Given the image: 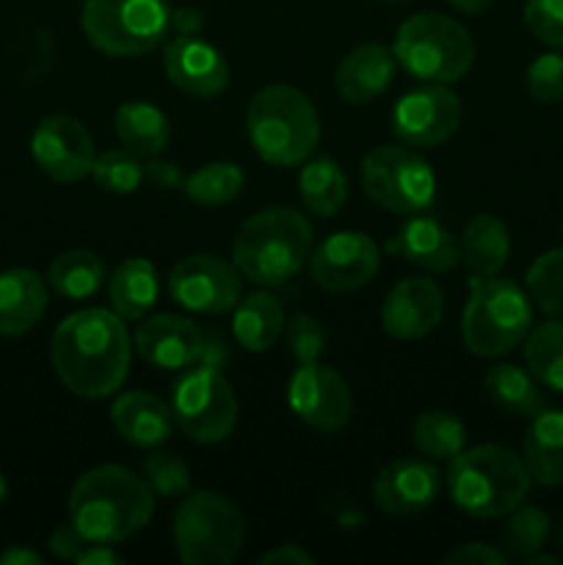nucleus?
Instances as JSON below:
<instances>
[{
  "instance_id": "nucleus-1",
  "label": "nucleus",
  "mask_w": 563,
  "mask_h": 565,
  "mask_svg": "<svg viewBox=\"0 0 563 565\" xmlns=\"http://www.w3.org/2000/svg\"><path fill=\"white\" fill-rule=\"evenodd\" d=\"M132 340L110 309H81L59 323L50 345L55 375L77 397L99 401L121 390L130 373Z\"/></svg>"
},
{
  "instance_id": "nucleus-2",
  "label": "nucleus",
  "mask_w": 563,
  "mask_h": 565,
  "mask_svg": "<svg viewBox=\"0 0 563 565\" xmlns=\"http://www.w3.org/2000/svg\"><path fill=\"white\" fill-rule=\"evenodd\" d=\"M152 489L130 469L105 463L77 478L70 491V522L88 544H119L149 524Z\"/></svg>"
},
{
  "instance_id": "nucleus-3",
  "label": "nucleus",
  "mask_w": 563,
  "mask_h": 565,
  "mask_svg": "<svg viewBox=\"0 0 563 565\" xmlns=\"http://www.w3.org/2000/svg\"><path fill=\"white\" fill-rule=\"evenodd\" d=\"M528 467L522 456L500 445H480L450 458L447 489L453 505L475 519H500L517 511L530 494Z\"/></svg>"
},
{
  "instance_id": "nucleus-4",
  "label": "nucleus",
  "mask_w": 563,
  "mask_h": 565,
  "mask_svg": "<svg viewBox=\"0 0 563 565\" xmlns=\"http://www.w3.org/2000/svg\"><path fill=\"white\" fill-rule=\"evenodd\" d=\"M312 254V226L293 207H268L237 230L232 263L248 281L276 287L293 279Z\"/></svg>"
},
{
  "instance_id": "nucleus-5",
  "label": "nucleus",
  "mask_w": 563,
  "mask_h": 565,
  "mask_svg": "<svg viewBox=\"0 0 563 565\" xmlns=\"http://www.w3.org/2000/svg\"><path fill=\"white\" fill-rule=\"evenodd\" d=\"M246 130L254 152L282 169L301 166L320 141L312 99L287 83H274L254 94L246 108Z\"/></svg>"
},
{
  "instance_id": "nucleus-6",
  "label": "nucleus",
  "mask_w": 563,
  "mask_h": 565,
  "mask_svg": "<svg viewBox=\"0 0 563 565\" xmlns=\"http://www.w3.org/2000/svg\"><path fill=\"white\" fill-rule=\"evenodd\" d=\"M395 61L423 83H456L475 61V44L467 28L447 14L423 11L397 28Z\"/></svg>"
},
{
  "instance_id": "nucleus-7",
  "label": "nucleus",
  "mask_w": 563,
  "mask_h": 565,
  "mask_svg": "<svg viewBox=\"0 0 563 565\" xmlns=\"http://www.w3.org/2000/svg\"><path fill=\"white\" fill-rule=\"evenodd\" d=\"M533 329V301L511 279L478 281L461 318V337L469 353L497 359L511 353Z\"/></svg>"
},
{
  "instance_id": "nucleus-8",
  "label": "nucleus",
  "mask_w": 563,
  "mask_h": 565,
  "mask_svg": "<svg viewBox=\"0 0 563 565\" xmlns=\"http://www.w3.org/2000/svg\"><path fill=\"white\" fill-rule=\"evenodd\" d=\"M171 535L185 565H230L246 541V519L224 494L202 489L177 505Z\"/></svg>"
},
{
  "instance_id": "nucleus-9",
  "label": "nucleus",
  "mask_w": 563,
  "mask_h": 565,
  "mask_svg": "<svg viewBox=\"0 0 563 565\" xmlns=\"http://www.w3.org/2000/svg\"><path fill=\"white\" fill-rule=\"evenodd\" d=\"M171 17L169 0H86L81 28L99 53L138 58L163 42Z\"/></svg>"
},
{
  "instance_id": "nucleus-10",
  "label": "nucleus",
  "mask_w": 563,
  "mask_h": 565,
  "mask_svg": "<svg viewBox=\"0 0 563 565\" xmlns=\"http://www.w3.org/2000/svg\"><path fill=\"white\" fill-rule=\"evenodd\" d=\"M171 414L182 434L196 445H219L237 425V397L221 370L196 367L171 386Z\"/></svg>"
},
{
  "instance_id": "nucleus-11",
  "label": "nucleus",
  "mask_w": 563,
  "mask_h": 565,
  "mask_svg": "<svg viewBox=\"0 0 563 565\" xmlns=\"http://www.w3.org/2000/svg\"><path fill=\"white\" fill-rule=\"evenodd\" d=\"M362 188L379 207L419 215L434 204L436 177L414 149L375 147L362 160Z\"/></svg>"
},
{
  "instance_id": "nucleus-12",
  "label": "nucleus",
  "mask_w": 563,
  "mask_h": 565,
  "mask_svg": "<svg viewBox=\"0 0 563 565\" xmlns=\"http://www.w3.org/2000/svg\"><path fill=\"white\" fill-rule=\"evenodd\" d=\"M461 125V99L445 83H425L403 94L392 108V132L401 143L431 149L445 143Z\"/></svg>"
},
{
  "instance_id": "nucleus-13",
  "label": "nucleus",
  "mask_w": 563,
  "mask_h": 565,
  "mask_svg": "<svg viewBox=\"0 0 563 565\" xmlns=\"http://www.w3.org/2000/svg\"><path fill=\"white\" fill-rule=\"evenodd\" d=\"M169 292L188 312H232L241 301V270L235 263H224L210 254H193L171 268Z\"/></svg>"
},
{
  "instance_id": "nucleus-14",
  "label": "nucleus",
  "mask_w": 563,
  "mask_h": 565,
  "mask_svg": "<svg viewBox=\"0 0 563 565\" xmlns=\"http://www.w3.org/2000/svg\"><path fill=\"white\" fill-rule=\"evenodd\" d=\"M287 406L304 425L337 434L351 423L353 397L346 379L326 364H298L287 384Z\"/></svg>"
},
{
  "instance_id": "nucleus-15",
  "label": "nucleus",
  "mask_w": 563,
  "mask_h": 565,
  "mask_svg": "<svg viewBox=\"0 0 563 565\" xmlns=\"http://www.w3.org/2000/svg\"><path fill=\"white\" fill-rule=\"evenodd\" d=\"M309 276L329 292H351L379 274V246L364 232H334L309 254Z\"/></svg>"
},
{
  "instance_id": "nucleus-16",
  "label": "nucleus",
  "mask_w": 563,
  "mask_h": 565,
  "mask_svg": "<svg viewBox=\"0 0 563 565\" xmlns=\"http://www.w3.org/2000/svg\"><path fill=\"white\" fill-rule=\"evenodd\" d=\"M31 154L39 169L55 182L83 180L94 169V141L86 125L72 116H47L31 136Z\"/></svg>"
},
{
  "instance_id": "nucleus-17",
  "label": "nucleus",
  "mask_w": 563,
  "mask_h": 565,
  "mask_svg": "<svg viewBox=\"0 0 563 565\" xmlns=\"http://www.w3.org/2000/svg\"><path fill=\"white\" fill-rule=\"evenodd\" d=\"M445 318V292L434 279H401L381 303V326L392 340H423Z\"/></svg>"
},
{
  "instance_id": "nucleus-18",
  "label": "nucleus",
  "mask_w": 563,
  "mask_h": 565,
  "mask_svg": "<svg viewBox=\"0 0 563 565\" xmlns=\"http://www.w3.org/2000/svg\"><path fill=\"white\" fill-rule=\"evenodd\" d=\"M163 70L171 86L191 97H215L230 86V64L221 50L191 33L166 44Z\"/></svg>"
},
{
  "instance_id": "nucleus-19",
  "label": "nucleus",
  "mask_w": 563,
  "mask_h": 565,
  "mask_svg": "<svg viewBox=\"0 0 563 565\" xmlns=\"http://www.w3.org/2000/svg\"><path fill=\"white\" fill-rule=\"evenodd\" d=\"M439 494V472L428 458H397L373 480V500L390 516H414Z\"/></svg>"
},
{
  "instance_id": "nucleus-20",
  "label": "nucleus",
  "mask_w": 563,
  "mask_h": 565,
  "mask_svg": "<svg viewBox=\"0 0 563 565\" xmlns=\"http://www.w3.org/2000/svg\"><path fill=\"white\" fill-rule=\"evenodd\" d=\"M204 331L182 315H152L138 323L132 348L158 370H185L196 364Z\"/></svg>"
},
{
  "instance_id": "nucleus-21",
  "label": "nucleus",
  "mask_w": 563,
  "mask_h": 565,
  "mask_svg": "<svg viewBox=\"0 0 563 565\" xmlns=\"http://www.w3.org/2000/svg\"><path fill=\"white\" fill-rule=\"evenodd\" d=\"M395 75V53L384 44H359L340 61L334 75L337 94L351 105H364L386 92Z\"/></svg>"
},
{
  "instance_id": "nucleus-22",
  "label": "nucleus",
  "mask_w": 563,
  "mask_h": 565,
  "mask_svg": "<svg viewBox=\"0 0 563 565\" xmlns=\"http://www.w3.org/2000/svg\"><path fill=\"white\" fill-rule=\"evenodd\" d=\"M110 423L116 434L136 447H158L174 430V414L169 403L149 392H125L110 406Z\"/></svg>"
},
{
  "instance_id": "nucleus-23",
  "label": "nucleus",
  "mask_w": 563,
  "mask_h": 565,
  "mask_svg": "<svg viewBox=\"0 0 563 565\" xmlns=\"http://www.w3.org/2000/svg\"><path fill=\"white\" fill-rule=\"evenodd\" d=\"M47 312V281L31 268L0 274V334H28Z\"/></svg>"
},
{
  "instance_id": "nucleus-24",
  "label": "nucleus",
  "mask_w": 563,
  "mask_h": 565,
  "mask_svg": "<svg viewBox=\"0 0 563 565\" xmlns=\"http://www.w3.org/2000/svg\"><path fill=\"white\" fill-rule=\"evenodd\" d=\"M386 248L431 274H447L461 259L456 237L428 215H412V221L403 226L401 235L386 243Z\"/></svg>"
},
{
  "instance_id": "nucleus-25",
  "label": "nucleus",
  "mask_w": 563,
  "mask_h": 565,
  "mask_svg": "<svg viewBox=\"0 0 563 565\" xmlns=\"http://www.w3.org/2000/svg\"><path fill=\"white\" fill-rule=\"evenodd\" d=\"M522 461L533 483L555 489L563 486V412L544 408L530 417L522 441Z\"/></svg>"
},
{
  "instance_id": "nucleus-26",
  "label": "nucleus",
  "mask_w": 563,
  "mask_h": 565,
  "mask_svg": "<svg viewBox=\"0 0 563 565\" xmlns=\"http://www.w3.org/2000/svg\"><path fill=\"white\" fill-rule=\"evenodd\" d=\"M158 270L149 259L127 257L108 276V298L121 320H144L158 301Z\"/></svg>"
},
{
  "instance_id": "nucleus-27",
  "label": "nucleus",
  "mask_w": 563,
  "mask_h": 565,
  "mask_svg": "<svg viewBox=\"0 0 563 565\" xmlns=\"http://www.w3.org/2000/svg\"><path fill=\"white\" fill-rule=\"evenodd\" d=\"M285 331V307L270 292H252L232 315V334L248 353H265Z\"/></svg>"
},
{
  "instance_id": "nucleus-28",
  "label": "nucleus",
  "mask_w": 563,
  "mask_h": 565,
  "mask_svg": "<svg viewBox=\"0 0 563 565\" xmlns=\"http://www.w3.org/2000/svg\"><path fill=\"white\" fill-rule=\"evenodd\" d=\"M511 254V235L497 215L478 213L461 232V259L480 279L497 276Z\"/></svg>"
},
{
  "instance_id": "nucleus-29",
  "label": "nucleus",
  "mask_w": 563,
  "mask_h": 565,
  "mask_svg": "<svg viewBox=\"0 0 563 565\" xmlns=\"http://www.w3.org/2000/svg\"><path fill=\"white\" fill-rule=\"evenodd\" d=\"M116 136H119L121 147L130 149L138 158H158L169 147V119L155 105L132 99L116 110Z\"/></svg>"
},
{
  "instance_id": "nucleus-30",
  "label": "nucleus",
  "mask_w": 563,
  "mask_h": 565,
  "mask_svg": "<svg viewBox=\"0 0 563 565\" xmlns=\"http://www.w3.org/2000/svg\"><path fill=\"white\" fill-rule=\"evenodd\" d=\"M484 384L491 401L513 417H535L544 408H550L533 373L517 367V364H495L486 373Z\"/></svg>"
},
{
  "instance_id": "nucleus-31",
  "label": "nucleus",
  "mask_w": 563,
  "mask_h": 565,
  "mask_svg": "<svg viewBox=\"0 0 563 565\" xmlns=\"http://www.w3.org/2000/svg\"><path fill=\"white\" fill-rule=\"evenodd\" d=\"M47 285L66 301L92 298L105 285V263L92 248H70L59 254L47 270Z\"/></svg>"
},
{
  "instance_id": "nucleus-32",
  "label": "nucleus",
  "mask_w": 563,
  "mask_h": 565,
  "mask_svg": "<svg viewBox=\"0 0 563 565\" xmlns=\"http://www.w3.org/2000/svg\"><path fill=\"white\" fill-rule=\"evenodd\" d=\"M298 196L304 207L318 218H331L348 199V177L331 158L309 160L298 174Z\"/></svg>"
},
{
  "instance_id": "nucleus-33",
  "label": "nucleus",
  "mask_w": 563,
  "mask_h": 565,
  "mask_svg": "<svg viewBox=\"0 0 563 565\" xmlns=\"http://www.w3.org/2000/svg\"><path fill=\"white\" fill-rule=\"evenodd\" d=\"M524 362L546 390L563 392V320L550 318L524 337Z\"/></svg>"
},
{
  "instance_id": "nucleus-34",
  "label": "nucleus",
  "mask_w": 563,
  "mask_h": 565,
  "mask_svg": "<svg viewBox=\"0 0 563 565\" xmlns=\"http://www.w3.org/2000/svg\"><path fill=\"white\" fill-rule=\"evenodd\" d=\"M412 439L414 447L431 461H450L464 450L467 430H464L461 419L453 417L450 412L431 408V412H423L414 419Z\"/></svg>"
},
{
  "instance_id": "nucleus-35",
  "label": "nucleus",
  "mask_w": 563,
  "mask_h": 565,
  "mask_svg": "<svg viewBox=\"0 0 563 565\" xmlns=\"http://www.w3.org/2000/svg\"><path fill=\"white\" fill-rule=\"evenodd\" d=\"M246 185V177H243L241 166L226 163H208L202 169L193 171L191 177L182 180V191L191 202L204 204V207H221V204H230L232 199H237Z\"/></svg>"
},
{
  "instance_id": "nucleus-36",
  "label": "nucleus",
  "mask_w": 563,
  "mask_h": 565,
  "mask_svg": "<svg viewBox=\"0 0 563 565\" xmlns=\"http://www.w3.org/2000/svg\"><path fill=\"white\" fill-rule=\"evenodd\" d=\"M550 539V516L535 505H519L517 511L508 513V522L500 533V550L508 557H522L533 555Z\"/></svg>"
},
{
  "instance_id": "nucleus-37",
  "label": "nucleus",
  "mask_w": 563,
  "mask_h": 565,
  "mask_svg": "<svg viewBox=\"0 0 563 565\" xmlns=\"http://www.w3.org/2000/svg\"><path fill=\"white\" fill-rule=\"evenodd\" d=\"M528 296L546 318L563 320V248L541 254L528 270Z\"/></svg>"
},
{
  "instance_id": "nucleus-38",
  "label": "nucleus",
  "mask_w": 563,
  "mask_h": 565,
  "mask_svg": "<svg viewBox=\"0 0 563 565\" xmlns=\"http://www.w3.org/2000/svg\"><path fill=\"white\" fill-rule=\"evenodd\" d=\"M92 177L99 191L127 196V193H136L144 182V166L138 163V154H132L130 149H108L94 160Z\"/></svg>"
},
{
  "instance_id": "nucleus-39",
  "label": "nucleus",
  "mask_w": 563,
  "mask_h": 565,
  "mask_svg": "<svg viewBox=\"0 0 563 565\" xmlns=\"http://www.w3.org/2000/svg\"><path fill=\"white\" fill-rule=\"evenodd\" d=\"M141 478L152 489V494L166 497V500L185 497L191 491V469L174 452H152L144 458Z\"/></svg>"
},
{
  "instance_id": "nucleus-40",
  "label": "nucleus",
  "mask_w": 563,
  "mask_h": 565,
  "mask_svg": "<svg viewBox=\"0 0 563 565\" xmlns=\"http://www.w3.org/2000/svg\"><path fill=\"white\" fill-rule=\"evenodd\" d=\"M524 86L535 103H563V50L539 55L524 72Z\"/></svg>"
},
{
  "instance_id": "nucleus-41",
  "label": "nucleus",
  "mask_w": 563,
  "mask_h": 565,
  "mask_svg": "<svg viewBox=\"0 0 563 565\" xmlns=\"http://www.w3.org/2000/svg\"><path fill=\"white\" fill-rule=\"evenodd\" d=\"M287 345H290L298 364L320 362L326 351V329L315 315H296L287 323Z\"/></svg>"
},
{
  "instance_id": "nucleus-42",
  "label": "nucleus",
  "mask_w": 563,
  "mask_h": 565,
  "mask_svg": "<svg viewBox=\"0 0 563 565\" xmlns=\"http://www.w3.org/2000/svg\"><path fill=\"white\" fill-rule=\"evenodd\" d=\"M524 25L539 42L563 50V0H528Z\"/></svg>"
},
{
  "instance_id": "nucleus-43",
  "label": "nucleus",
  "mask_w": 563,
  "mask_h": 565,
  "mask_svg": "<svg viewBox=\"0 0 563 565\" xmlns=\"http://www.w3.org/2000/svg\"><path fill=\"white\" fill-rule=\"evenodd\" d=\"M508 555L502 550H497V546H489V544H467L461 546V550L450 552V555L445 557V565H506Z\"/></svg>"
},
{
  "instance_id": "nucleus-44",
  "label": "nucleus",
  "mask_w": 563,
  "mask_h": 565,
  "mask_svg": "<svg viewBox=\"0 0 563 565\" xmlns=\"http://www.w3.org/2000/svg\"><path fill=\"white\" fill-rule=\"evenodd\" d=\"M86 544L88 541L77 533V527L72 522L61 524V527H55L53 535H50V552H53L59 561H75L77 552Z\"/></svg>"
},
{
  "instance_id": "nucleus-45",
  "label": "nucleus",
  "mask_w": 563,
  "mask_h": 565,
  "mask_svg": "<svg viewBox=\"0 0 563 565\" xmlns=\"http://www.w3.org/2000/svg\"><path fill=\"white\" fill-rule=\"evenodd\" d=\"M144 177L158 188L182 185V180H185L174 163H163V160H155V158H149V166H144Z\"/></svg>"
},
{
  "instance_id": "nucleus-46",
  "label": "nucleus",
  "mask_w": 563,
  "mask_h": 565,
  "mask_svg": "<svg viewBox=\"0 0 563 565\" xmlns=\"http://www.w3.org/2000/svg\"><path fill=\"white\" fill-rule=\"evenodd\" d=\"M259 563L263 565H312L315 557L309 555V552H304L301 546L285 544V546H276V550H270L268 555L259 557Z\"/></svg>"
},
{
  "instance_id": "nucleus-47",
  "label": "nucleus",
  "mask_w": 563,
  "mask_h": 565,
  "mask_svg": "<svg viewBox=\"0 0 563 565\" xmlns=\"http://www.w3.org/2000/svg\"><path fill=\"white\" fill-rule=\"evenodd\" d=\"M77 565H121L125 557L116 555L110 544H86L75 557Z\"/></svg>"
},
{
  "instance_id": "nucleus-48",
  "label": "nucleus",
  "mask_w": 563,
  "mask_h": 565,
  "mask_svg": "<svg viewBox=\"0 0 563 565\" xmlns=\"http://www.w3.org/2000/svg\"><path fill=\"white\" fill-rule=\"evenodd\" d=\"M226 362V345L221 337H204L202 340V348H199V356H196V364L199 367H213V370H221Z\"/></svg>"
},
{
  "instance_id": "nucleus-49",
  "label": "nucleus",
  "mask_w": 563,
  "mask_h": 565,
  "mask_svg": "<svg viewBox=\"0 0 563 565\" xmlns=\"http://www.w3.org/2000/svg\"><path fill=\"white\" fill-rule=\"evenodd\" d=\"M42 555L33 550H25V546H14V550L3 552L0 555V565H42Z\"/></svg>"
},
{
  "instance_id": "nucleus-50",
  "label": "nucleus",
  "mask_w": 563,
  "mask_h": 565,
  "mask_svg": "<svg viewBox=\"0 0 563 565\" xmlns=\"http://www.w3.org/2000/svg\"><path fill=\"white\" fill-rule=\"evenodd\" d=\"M447 3L453 6V9H458L461 14H469V17H478L484 14L486 9H489L495 0H447Z\"/></svg>"
},
{
  "instance_id": "nucleus-51",
  "label": "nucleus",
  "mask_w": 563,
  "mask_h": 565,
  "mask_svg": "<svg viewBox=\"0 0 563 565\" xmlns=\"http://www.w3.org/2000/svg\"><path fill=\"white\" fill-rule=\"evenodd\" d=\"M524 565H557L561 561H557L555 555H541V552H533V555L522 557Z\"/></svg>"
},
{
  "instance_id": "nucleus-52",
  "label": "nucleus",
  "mask_w": 563,
  "mask_h": 565,
  "mask_svg": "<svg viewBox=\"0 0 563 565\" xmlns=\"http://www.w3.org/2000/svg\"><path fill=\"white\" fill-rule=\"evenodd\" d=\"M6 491L9 489H6V478H3V472H0V502L6 500Z\"/></svg>"
},
{
  "instance_id": "nucleus-53",
  "label": "nucleus",
  "mask_w": 563,
  "mask_h": 565,
  "mask_svg": "<svg viewBox=\"0 0 563 565\" xmlns=\"http://www.w3.org/2000/svg\"><path fill=\"white\" fill-rule=\"evenodd\" d=\"M557 541H561V546H563V522H561V527H557Z\"/></svg>"
},
{
  "instance_id": "nucleus-54",
  "label": "nucleus",
  "mask_w": 563,
  "mask_h": 565,
  "mask_svg": "<svg viewBox=\"0 0 563 565\" xmlns=\"http://www.w3.org/2000/svg\"><path fill=\"white\" fill-rule=\"evenodd\" d=\"M381 3H406V0H381Z\"/></svg>"
}]
</instances>
